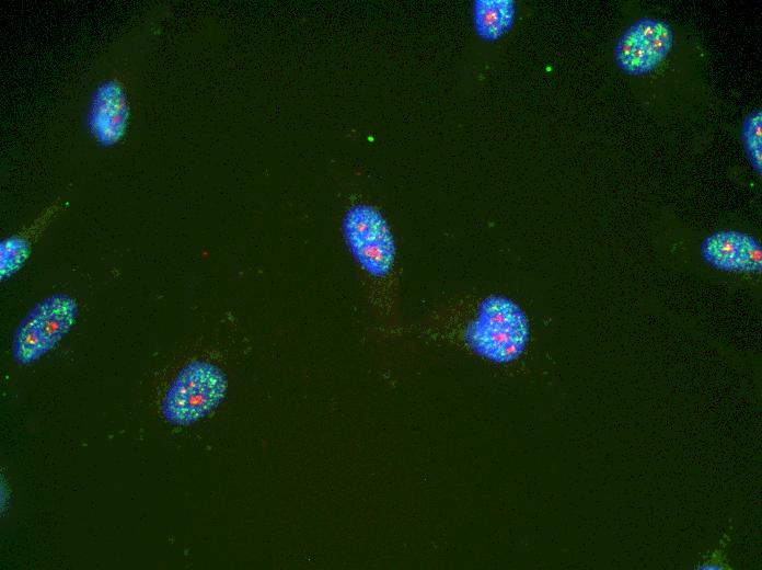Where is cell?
Wrapping results in <instances>:
<instances>
[{"instance_id": "1", "label": "cell", "mask_w": 762, "mask_h": 570, "mask_svg": "<svg viewBox=\"0 0 762 570\" xmlns=\"http://www.w3.org/2000/svg\"><path fill=\"white\" fill-rule=\"evenodd\" d=\"M436 335L458 341L475 355L508 364L523 353L530 338L528 317L501 295H466L446 303L430 317Z\"/></svg>"}, {"instance_id": "2", "label": "cell", "mask_w": 762, "mask_h": 570, "mask_svg": "<svg viewBox=\"0 0 762 570\" xmlns=\"http://www.w3.org/2000/svg\"><path fill=\"white\" fill-rule=\"evenodd\" d=\"M342 228L367 303L379 317L393 319L400 303V273L388 221L374 206L359 203L347 209Z\"/></svg>"}, {"instance_id": "3", "label": "cell", "mask_w": 762, "mask_h": 570, "mask_svg": "<svg viewBox=\"0 0 762 570\" xmlns=\"http://www.w3.org/2000/svg\"><path fill=\"white\" fill-rule=\"evenodd\" d=\"M227 378L216 365L206 361L186 364L165 391L164 418L177 425L194 423L213 411L227 394Z\"/></svg>"}, {"instance_id": "4", "label": "cell", "mask_w": 762, "mask_h": 570, "mask_svg": "<svg viewBox=\"0 0 762 570\" xmlns=\"http://www.w3.org/2000/svg\"><path fill=\"white\" fill-rule=\"evenodd\" d=\"M77 301L55 294L37 304L23 319L13 340V356L32 363L50 351L71 329L78 317Z\"/></svg>"}, {"instance_id": "5", "label": "cell", "mask_w": 762, "mask_h": 570, "mask_svg": "<svg viewBox=\"0 0 762 570\" xmlns=\"http://www.w3.org/2000/svg\"><path fill=\"white\" fill-rule=\"evenodd\" d=\"M673 32L668 23L644 18L633 23L619 38L614 57L617 66L634 76L656 69L670 53Z\"/></svg>"}, {"instance_id": "6", "label": "cell", "mask_w": 762, "mask_h": 570, "mask_svg": "<svg viewBox=\"0 0 762 570\" xmlns=\"http://www.w3.org/2000/svg\"><path fill=\"white\" fill-rule=\"evenodd\" d=\"M703 259L712 266L742 273H759L762 267V248L753 236L723 230L706 237L701 247Z\"/></svg>"}, {"instance_id": "7", "label": "cell", "mask_w": 762, "mask_h": 570, "mask_svg": "<svg viewBox=\"0 0 762 570\" xmlns=\"http://www.w3.org/2000/svg\"><path fill=\"white\" fill-rule=\"evenodd\" d=\"M129 102L124 84L118 79H108L96 89L91 103L89 126L102 144L113 145L126 133Z\"/></svg>"}, {"instance_id": "8", "label": "cell", "mask_w": 762, "mask_h": 570, "mask_svg": "<svg viewBox=\"0 0 762 570\" xmlns=\"http://www.w3.org/2000/svg\"><path fill=\"white\" fill-rule=\"evenodd\" d=\"M515 2L511 0H477L474 4V23L478 35L495 41L512 26Z\"/></svg>"}, {"instance_id": "9", "label": "cell", "mask_w": 762, "mask_h": 570, "mask_svg": "<svg viewBox=\"0 0 762 570\" xmlns=\"http://www.w3.org/2000/svg\"><path fill=\"white\" fill-rule=\"evenodd\" d=\"M742 138L746 151L754 170H762V111L751 112L743 121Z\"/></svg>"}]
</instances>
